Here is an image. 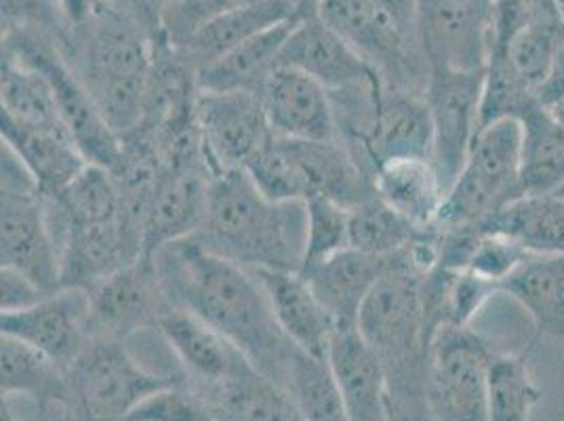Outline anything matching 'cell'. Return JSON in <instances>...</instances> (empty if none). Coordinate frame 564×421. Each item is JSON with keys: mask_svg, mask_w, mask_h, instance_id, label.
<instances>
[{"mask_svg": "<svg viewBox=\"0 0 564 421\" xmlns=\"http://www.w3.org/2000/svg\"><path fill=\"white\" fill-rule=\"evenodd\" d=\"M376 2H379L388 13H392L402 24L417 30V25H415L417 0H376Z\"/></svg>", "mask_w": 564, "mask_h": 421, "instance_id": "cell-45", "label": "cell"}, {"mask_svg": "<svg viewBox=\"0 0 564 421\" xmlns=\"http://www.w3.org/2000/svg\"><path fill=\"white\" fill-rule=\"evenodd\" d=\"M2 53L22 60L47 76L62 118L78 150L89 163L112 169L120 156L122 141L101 117L94 97L76 72L72 71L62 43L41 30H2Z\"/></svg>", "mask_w": 564, "mask_h": 421, "instance_id": "cell-8", "label": "cell"}, {"mask_svg": "<svg viewBox=\"0 0 564 421\" xmlns=\"http://www.w3.org/2000/svg\"><path fill=\"white\" fill-rule=\"evenodd\" d=\"M304 18L274 25L238 45L217 62L198 71L200 91H253L259 94L268 76L279 68L281 51Z\"/></svg>", "mask_w": 564, "mask_h": 421, "instance_id": "cell-27", "label": "cell"}, {"mask_svg": "<svg viewBox=\"0 0 564 421\" xmlns=\"http://www.w3.org/2000/svg\"><path fill=\"white\" fill-rule=\"evenodd\" d=\"M302 18L291 0H263L253 7L224 13L194 30L186 41L173 45L196 71H203L232 48L251 41L274 25Z\"/></svg>", "mask_w": 564, "mask_h": 421, "instance_id": "cell-25", "label": "cell"}, {"mask_svg": "<svg viewBox=\"0 0 564 421\" xmlns=\"http://www.w3.org/2000/svg\"><path fill=\"white\" fill-rule=\"evenodd\" d=\"M291 2L295 4V9L300 11L302 18H310V15H316V13H318V9H321V4H323L325 0H291Z\"/></svg>", "mask_w": 564, "mask_h": 421, "instance_id": "cell-47", "label": "cell"}, {"mask_svg": "<svg viewBox=\"0 0 564 421\" xmlns=\"http://www.w3.org/2000/svg\"><path fill=\"white\" fill-rule=\"evenodd\" d=\"M124 421H217V418L188 379H180L141 400Z\"/></svg>", "mask_w": 564, "mask_h": 421, "instance_id": "cell-38", "label": "cell"}, {"mask_svg": "<svg viewBox=\"0 0 564 421\" xmlns=\"http://www.w3.org/2000/svg\"><path fill=\"white\" fill-rule=\"evenodd\" d=\"M245 171L274 203L329 198L352 209L376 196L371 173L339 140L272 138Z\"/></svg>", "mask_w": 564, "mask_h": 421, "instance_id": "cell-4", "label": "cell"}, {"mask_svg": "<svg viewBox=\"0 0 564 421\" xmlns=\"http://www.w3.org/2000/svg\"><path fill=\"white\" fill-rule=\"evenodd\" d=\"M87 327L91 339L124 342L131 335L159 328L175 307L166 295L154 259L141 258L97 282L87 291Z\"/></svg>", "mask_w": 564, "mask_h": 421, "instance_id": "cell-11", "label": "cell"}, {"mask_svg": "<svg viewBox=\"0 0 564 421\" xmlns=\"http://www.w3.org/2000/svg\"><path fill=\"white\" fill-rule=\"evenodd\" d=\"M55 2H57V13L66 24V34L70 30H78L94 22L97 15H101L106 9L112 7L110 0H55Z\"/></svg>", "mask_w": 564, "mask_h": 421, "instance_id": "cell-43", "label": "cell"}, {"mask_svg": "<svg viewBox=\"0 0 564 421\" xmlns=\"http://www.w3.org/2000/svg\"><path fill=\"white\" fill-rule=\"evenodd\" d=\"M198 392L209 402L217 421H306L291 392L259 369Z\"/></svg>", "mask_w": 564, "mask_h": 421, "instance_id": "cell-26", "label": "cell"}, {"mask_svg": "<svg viewBox=\"0 0 564 421\" xmlns=\"http://www.w3.org/2000/svg\"><path fill=\"white\" fill-rule=\"evenodd\" d=\"M373 190L379 201L420 230L436 226L447 187L430 159H390L377 164Z\"/></svg>", "mask_w": 564, "mask_h": 421, "instance_id": "cell-24", "label": "cell"}, {"mask_svg": "<svg viewBox=\"0 0 564 421\" xmlns=\"http://www.w3.org/2000/svg\"><path fill=\"white\" fill-rule=\"evenodd\" d=\"M259 97L274 138L337 141L339 127L329 91L304 72L279 66L261 85Z\"/></svg>", "mask_w": 564, "mask_h": 421, "instance_id": "cell-16", "label": "cell"}, {"mask_svg": "<svg viewBox=\"0 0 564 421\" xmlns=\"http://www.w3.org/2000/svg\"><path fill=\"white\" fill-rule=\"evenodd\" d=\"M561 99H564V39L561 47L556 51L550 74L540 89V101L543 106H552Z\"/></svg>", "mask_w": 564, "mask_h": 421, "instance_id": "cell-44", "label": "cell"}, {"mask_svg": "<svg viewBox=\"0 0 564 421\" xmlns=\"http://www.w3.org/2000/svg\"><path fill=\"white\" fill-rule=\"evenodd\" d=\"M213 177L207 171H166L143 222V258L200 230Z\"/></svg>", "mask_w": 564, "mask_h": 421, "instance_id": "cell-19", "label": "cell"}, {"mask_svg": "<svg viewBox=\"0 0 564 421\" xmlns=\"http://www.w3.org/2000/svg\"><path fill=\"white\" fill-rule=\"evenodd\" d=\"M478 230L506 236L533 256H564L563 196H520Z\"/></svg>", "mask_w": 564, "mask_h": 421, "instance_id": "cell-30", "label": "cell"}, {"mask_svg": "<svg viewBox=\"0 0 564 421\" xmlns=\"http://www.w3.org/2000/svg\"><path fill=\"white\" fill-rule=\"evenodd\" d=\"M501 293L522 305L535 339L545 335L564 344V256H533L501 282Z\"/></svg>", "mask_w": 564, "mask_h": 421, "instance_id": "cell-29", "label": "cell"}, {"mask_svg": "<svg viewBox=\"0 0 564 421\" xmlns=\"http://www.w3.org/2000/svg\"><path fill=\"white\" fill-rule=\"evenodd\" d=\"M263 0H188L184 4L166 7L165 39L171 45L186 41L194 30L224 13L247 9Z\"/></svg>", "mask_w": 564, "mask_h": 421, "instance_id": "cell-40", "label": "cell"}, {"mask_svg": "<svg viewBox=\"0 0 564 421\" xmlns=\"http://www.w3.org/2000/svg\"><path fill=\"white\" fill-rule=\"evenodd\" d=\"M327 363L352 421H392L388 369L358 328L335 327Z\"/></svg>", "mask_w": 564, "mask_h": 421, "instance_id": "cell-17", "label": "cell"}, {"mask_svg": "<svg viewBox=\"0 0 564 421\" xmlns=\"http://www.w3.org/2000/svg\"><path fill=\"white\" fill-rule=\"evenodd\" d=\"M68 381L76 421H124L141 400L180 379L148 371L124 342L91 339L68 367Z\"/></svg>", "mask_w": 564, "mask_h": 421, "instance_id": "cell-9", "label": "cell"}, {"mask_svg": "<svg viewBox=\"0 0 564 421\" xmlns=\"http://www.w3.org/2000/svg\"><path fill=\"white\" fill-rule=\"evenodd\" d=\"M556 4H558V9H561V13H563L564 18V0H556Z\"/></svg>", "mask_w": 564, "mask_h": 421, "instance_id": "cell-51", "label": "cell"}, {"mask_svg": "<svg viewBox=\"0 0 564 421\" xmlns=\"http://www.w3.org/2000/svg\"><path fill=\"white\" fill-rule=\"evenodd\" d=\"M522 125V192L524 196H561L564 194V133L538 104L524 117Z\"/></svg>", "mask_w": 564, "mask_h": 421, "instance_id": "cell-31", "label": "cell"}, {"mask_svg": "<svg viewBox=\"0 0 564 421\" xmlns=\"http://www.w3.org/2000/svg\"><path fill=\"white\" fill-rule=\"evenodd\" d=\"M434 148V125L425 95L388 89L377 106L373 129L367 141V166L373 175L377 164L390 159H430Z\"/></svg>", "mask_w": 564, "mask_h": 421, "instance_id": "cell-21", "label": "cell"}, {"mask_svg": "<svg viewBox=\"0 0 564 421\" xmlns=\"http://www.w3.org/2000/svg\"><path fill=\"white\" fill-rule=\"evenodd\" d=\"M184 2H188V0H166V7H173V4H184Z\"/></svg>", "mask_w": 564, "mask_h": 421, "instance_id": "cell-50", "label": "cell"}, {"mask_svg": "<svg viewBox=\"0 0 564 421\" xmlns=\"http://www.w3.org/2000/svg\"><path fill=\"white\" fill-rule=\"evenodd\" d=\"M417 39L432 68H487L495 41V0H417Z\"/></svg>", "mask_w": 564, "mask_h": 421, "instance_id": "cell-10", "label": "cell"}, {"mask_svg": "<svg viewBox=\"0 0 564 421\" xmlns=\"http://www.w3.org/2000/svg\"><path fill=\"white\" fill-rule=\"evenodd\" d=\"M535 342L520 354H499L489 369L487 421H529L541 400V390L533 381L529 358Z\"/></svg>", "mask_w": 564, "mask_h": 421, "instance_id": "cell-34", "label": "cell"}, {"mask_svg": "<svg viewBox=\"0 0 564 421\" xmlns=\"http://www.w3.org/2000/svg\"><path fill=\"white\" fill-rule=\"evenodd\" d=\"M485 71L457 72L432 68L425 85V101L434 125L432 163L445 187L453 186L470 154L478 133Z\"/></svg>", "mask_w": 564, "mask_h": 421, "instance_id": "cell-12", "label": "cell"}, {"mask_svg": "<svg viewBox=\"0 0 564 421\" xmlns=\"http://www.w3.org/2000/svg\"><path fill=\"white\" fill-rule=\"evenodd\" d=\"M522 125L514 118L494 122L476 133L468 161L448 187L436 226L480 228L495 213L524 196L522 192Z\"/></svg>", "mask_w": 564, "mask_h": 421, "instance_id": "cell-5", "label": "cell"}, {"mask_svg": "<svg viewBox=\"0 0 564 421\" xmlns=\"http://www.w3.org/2000/svg\"><path fill=\"white\" fill-rule=\"evenodd\" d=\"M200 247L247 270H300L306 242V205L274 203L245 169L212 180Z\"/></svg>", "mask_w": 564, "mask_h": 421, "instance_id": "cell-2", "label": "cell"}, {"mask_svg": "<svg viewBox=\"0 0 564 421\" xmlns=\"http://www.w3.org/2000/svg\"><path fill=\"white\" fill-rule=\"evenodd\" d=\"M0 138L36 187L57 196L89 164L68 133L24 125L0 112Z\"/></svg>", "mask_w": 564, "mask_h": 421, "instance_id": "cell-22", "label": "cell"}, {"mask_svg": "<svg viewBox=\"0 0 564 421\" xmlns=\"http://www.w3.org/2000/svg\"><path fill=\"white\" fill-rule=\"evenodd\" d=\"M279 66L304 72L329 94L383 85L373 66L318 13L304 18L282 47Z\"/></svg>", "mask_w": 564, "mask_h": 421, "instance_id": "cell-15", "label": "cell"}, {"mask_svg": "<svg viewBox=\"0 0 564 421\" xmlns=\"http://www.w3.org/2000/svg\"><path fill=\"white\" fill-rule=\"evenodd\" d=\"M0 421H18L13 411H11V404L7 398H2V409H0Z\"/></svg>", "mask_w": 564, "mask_h": 421, "instance_id": "cell-49", "label": "cell"}, {"mask_svg": "<svg viewBox=\"0 0 564 421\" xmlns=\"http://www.w3.org/2000/svg\"><path fill=\"white\" fill-rule=\"evenodd\" d=\"M561 196H563V201H564V194H561Z\"/></svg>", "mask_w": 564, "mask_h": 421, "instance_id": "cell-52", "label": "cell"}, {"mask_svg": "<svg viewBox=\"0 0 564 421\" xmlns=\"http://www.w3.org/2000/svg\"><path fill=\"white\" fill-rule=\"evenodd\" d=\"M152 259L171 304L217 328L261 374L286 384L297 348L279 327L265 289L251 270L215 256L194 238L173 242Z\"/></svg>", "mask_w": 564, "mask_h": 421, "instance_id": "cell-1", "label": "cell"}, {"mask_svg": "<svg viewBox=\"0 0 564 421\" xmlns=\"http://www.w3.org/2000/svg\"><path fill=\"white\" fill-rule=\"evenodd\" d=\"M156 41L115 7L78 30L62 51L118 138L138 129Z\"/></svg>", "mask_w": 564, "mask_h": 421, "instance_id": "cell-3", "label": "cell"}, {"mask_svg": "<svg viewBox=\"0 0 564 421\" xmlns=\"http://www.w3.org/2000/svg\"><path fill=\"white\" fill-rule=\"evenodd\" d=\"M388 266L390 258H373L350 247L300 272L329 312L335 327H356L360 307Z\"/></svg>", "mask_w": 564, "mask_h": 421, "instance_id": "cell-23", "label": "cell"}, {"mask_svg": "<svg viewBox=\"0 0 564 421\" xmlns=\"http://www.w3.org/2000/svg\"><path fill=\"white\" fill-rule=\"evenodd\" d=\"M2 363V398L28 397L36 400L43 413L48 407H70V381L68 369L48 358L24 342L2 335L0 339Z\"/></svg>", "mask_w": 564, "mask_h": 421, "instance_id": "cell-28", "label": "cell"}, {"mask_svg": "<svg viewBox=\"0 0 564 421\" xmlns=\"http://www.w3.org/2000/svg\"><path fill=\"white\" fill-rule=\"evenodd\" d=\"M392 421H432L430 411H427V402H406L392 407Z\"/></svg>", "mask_w": 564, "mask_h": 421, "instance_id": "cell-46", "label": "cell"}, {"mask_svg": "<svg viewBox=\"0 0 564 421\" xmlns=\"http://www.w3.org/2000/svg\"><path fill=\"white\" fill-rule=\"evenodd\" d=\"M196 125L215 175L247 169L274 138L253 91H200Z\"/></svg>", "mask_w": 564, "mask_h": 421, "instance_id": "cell-13", "label": "cell"}, {"mask_svg": "<svg viewBox=\"0 0 564 421\" xmlns=\"http://www.w3.org/2000/svg\"><path fill=\"white\" fill-rule=\"evenodd\" d=\"M0 112L24 125L70 136L47 76L9 53H2L0 66Z\"/></svg>", "mask_w": 564, "mask_h": 421, "instance_id": "cell-32", "label": "cell"}, {"mask_svg": "<svg viewBox=\"0 0 564 421\" xmlns=\"http://www.w3.org/2000/svg\"><path fill=\"white\" fill-rule=\"evenodd\" d=\"M0 261L2 268L24 274L48 295L62 289L59 247L47 196L7 148H2Z\"/></svg>", "mask_w": 564, "mask_h": 421, "instance_id": "cell-7", "label": "cell"}, {"mask_svg": "<svg viewBox=\"0 0 564 421\" xmlns=\"http://www.w3.org/2000/svg\"><path fill=\"white\" fill-rule=\"evenodd\" d=\"M304 205L306 242L300 270H307L344 249H350V209L329 198H310Z\"/></svg>", "mask_w": 564, "mask_h": 421, "instance_id": "cell-37", "label": "cell"}, {"mask_svg": "<svg viewBox=\"0 0 564 421\" xmlns=\"http://www.w3.org/2000/svg\"><path fill=\"white\" fill-rule=\"evenodd\" d=\"M563 39L564 18H552L518 28L506 41H495L494 48L506 57L518 78L540 97L541 85L550 74Z\"/></svg>", "mask_w": 564, "mask_h": 421, "instance_id": "cell-33", "label": "cell"}, {"mask_svg": "<svg viewBox=\"0 0 564 421\" xmlns=\"http://www.w3.org/2000/svg\"><path fill=\"white\" fill-rule=\"evenodd\" d=\"M423 233L377 196L350 209V247L373 258L397 256Z\"/></svg>", "mask_w": 564, "mask_h": 421, "instance_id": "cell-36", "label": "cell"}, {"mask_svg": "<svg viewBox=\"0 0 564 421\" xmlns=\"http://www.w3.org/2000/svg\"><path fill=\"white\" fill-rule=\"evenodd\" d=\"M545 108L550 110V115H552V118L556 120V125L563 129L564 133V99L556 101V104H552V106H545Z\"/></svg>", "mask_w": 564, "mask_h": 421, "instance_id": "cell-48", "label": "cell"}, {"mask_svg": "<svg viewBox=\"0 0 564 421\" xmlns=\"http://www.w3.org/2000/svg\"><path fill=\"white\" fill-rule=\"evenodd\" d=\"M112 7L122 15L131 18L154 39L165 36L166 0H110Z\"/></svg>", "mask_w": 564, "mask_h": 421, "instance_id": "cell-42", "label": "cell"}, {"mask_svg": "<svg viewBox=\"0 0 564 421\" xmlns=\"http://www.w3.org/2000/svg\"><path fill=\"white\" fill-rule=\"evenodd\" d=\"M0 307L2 312H18L25 310L30 305L39 304L45 300L48 293H45L39 284L25 279L24 274L13 272L9 268L0 270Z\"/></svg>", "mask_w": 564, "mask_h": 421, "instance_id": "cell-41", "label": "cell"}, {"mask_svg": "<svg viewBox=\"0 0 564 421\" xmlns=\"http://www.w3.org/2000/svg\"><path fill=\"white\" fill-rule=\"evenodd\" d=\"M87 310V291L59 289L25 310L2 312L0 333L47 354L68 369L91 342Z\"/></svg>", "mask_w": 564, "mask_h": 421, "instance_id": "cell-14", "label": "cell"}, {"mask_svg": "<svg viewBox=\"0 0 564 421\" xmlns=\"http://www.w3.org/2000/svg\"><path fill=\"white\" fill-rule=\"evenodd\" d=\"M284 388L295 398L306 421H352L329 363L323 358L297 348Z\"/></svg>", "mask_w": 564, "mask_h": 421, "instance_id": "cell-35", "label": "cell"}, {"mask_svg": "<svg viewBox=\"0 0 564 421\" xmlns=\"http://www.w3.org/2000/svg\"><path fill=\"white\" fill-rule=\"evenodd\" d=\"M286 339L310 356L327 360L335 323L300 270H251Z\"/></svg>", "mask_w": 564, "mask_h": 421, "instance_id": "cell-20", "label": "cell"}, {"mask_svg": "<svg viewBox=\"0 0 564 421\" xmlns=\"http://www.w3.org/2000/svg\"><path fill=\"white\" fill-rule=\"evenodd\" d=\"M529 258H533V253L524 251L510 238L480 233L466 270L480 279L497 282L501 291V282L506 281L518 266H522Z\"/></svg>", "mask_w": 564, "mask_h": 421, "instance_id": "cell-39", "label": "cell"}, {"mask_svg": "<svg viewBox=\"0 0 564 421\" xmlns=\"http://www.w3.org/2000/svg\"><path fill=\"white\" fill-rule=\"evenodd\" d=\"M494 346L470 325H441L425 354V400L432 421H487Z\"/></svg>", "mask_w": 564, "mask_h": 421, "instance_id": "cell-6", "label": "cell"}, {"mask_svg": "<svg viewBox=\"0 0 564 421\" xmlns=\"http://www.w3.org/2000/svg\"><path fill=\"white\" fill-rule=\"evenodd\" d=\"M156 331L186 369L189 386L198 390L256 369L245 352L188 310L173 307Z\"/></svg>", "mask_w": 564, "mask_h": 421, "instance_id": "cell-18", "label": "cell"}]
</instances>
